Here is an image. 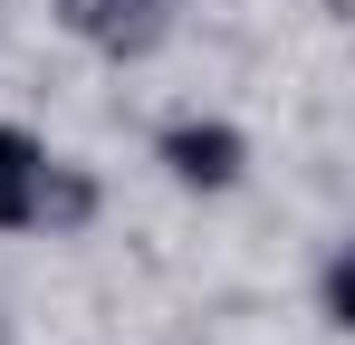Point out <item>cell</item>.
Listing matches in <instances>:
<instances>
[{"label": "cell", "instance_id": "cell-1", "mask_svg": "<svg viewBox=\"0 0 355 345\" xmlns=\"http://www.w3.org/2000/svg\"><path fill=\"white\" fill-rule=\"evenodd\" d=\"M240 163H250V134L221 125V115H211V125H173V134H164V172H173L182 192H231Z\"/></svg>", "mask_w": 355, "mask_h": 345}, {"label": "cell", "instance_id": "cell-2", "mask_svg": "<svg viewBox=\"0 0 355 345\" xmlns=\"http://www.w3.org/2000/svg\"><path fill=\"white\" fill-rule=\"evenodd\" d=\"M39 211H49V154L19 125H0V230H29Z\"/></svg>", "mask_w": 355, "mask_h": 345}, {"label": "cell", "instance_id": "cell-3", "mask_svg": "<svg viewBox=\"0 0 355 345\" xmlns=\"http://www.w3.org/2000/svg\"><path fill=\"white\" fill-rule=\"evenodd\" d=\"M67 19H77L87 39H106V48H125V39L144 48V39H154V0H67Z\"/></svg>", "mask_w": 355, "mask_h": 345}]
</instances>
